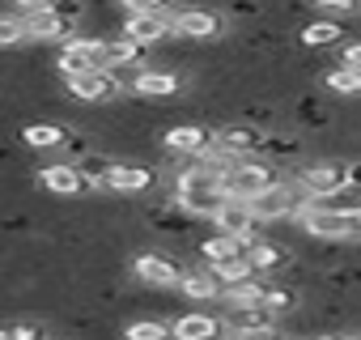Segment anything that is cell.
Here are the masks:
<instances>
[{
    "label": "cell",
    "mask_w": 361,
    "mask_h": 340,
    "mask_svg": "<svg viewBox=\"0 0 361 340\" xmlns=\"http://www.w3.org/2000/svg\"><path fill=\"white\" fill-rule=\"evenodd\" d=\"M174 200L183 205L192 217H217V209L230 200V192H226V179L221 175H213L209 166H200V162H192V166H183L174 175Z\"/></svg>",
    "instance_id": "cell-1"
},
{
    "label": "cell",
    "mask_w": 361,
    "mask_h": 340,
    "mask_svg": "<svg viewBox=\"0 0 361 340\" xmlns=\"http://www.w3.org/2000/svg\"><path fill=\"white\" fill-rule=\"evenodd\" d=\"M255 205V213H259V221H298L306 209H310V192H306V183L298 179V170L293 175H281L259 200H251Z\"/></svg>",
    "instance_id": "cell-2"
},
{
    "label": "cell",
    "mask_w": 361,
    "mask_h": 340,
    "mask_svg": "<svg viewBox=\"0 0 361 340\" xmlns=\"http://www.w3.org/2000/svg\"><path fill=\"white\" fill-rule=\"evenodd\" d=\"M276 162H264V157H238L230 166V175H226V192L238 196V200H259L281 175H276Z\"/></svg>",
    "instance_id": "cell-3"
},
{
    "label": "cell",
    "mask_w": 361,
    "mask_h": 340,
    "mask_svg": "<svg viewBox=\"0 0 361 340\" xmlns=\"http://www.w3.org/2000/svg\"><path fill=\"white\" fill-rule=\"evenodd\" d=\"M298 179L306 183L310 200H327V196H336V192H344L353 183V170L340 157H310V162L298 166Z\"/></svg>",
    "instance_id": "cell-4"
},
{
    "label": "cell",
    "mask_w": 361,
    "mask_h": 340,
    "mask_svg": "<svg viewBox=\"0 0 361 340\" xmlns=\"http://www.w3.org/2000/svg\"><path fill=\"white\" fill-rule=\"evenodd\" d=\"M64 90L77 98V102H90V107H102V102H128V85L119 81V73L111 68H94V73H81V77H64Z\"/></svg>",
    "instance_id": "cell-5"
},
{
    "label": "cell",
    "mask_w": 361,
    "mask_h": 340,
    "mask_svg": "<svg viewBox=\"0 0 361 340\" xmlns=\"http://www.w3.org/2000/svg\"><path fill=\"white\" fill-rule=\"evenodd\" d=\"M298 226H302L306 238H319V243H348V238L357 234V217L336 213V209L314 205V200H310V209L298 217Z\"/></svg>",
    "instance_id": "cell-6"
},
{
    "label": "cell",
    "mask_w": 361,
    "mask_h": 340,
    "mask_svg": "<svg viewBox=\"0 0 361 340\" xmlns=\"http://www.w3.org/2000/svg\"><path fill=\"white\" fill-rule=\"evenodd\" d=\"M161 149L166 153H188V157H209L221 149L217 140V128H204V123H174L161 132Z\"/></svg>",
    "instance_id": "cell-7"
},
{
    "label": "cell",
    "mask_w": 361,
    "mask_h": 340,
    "mask_svg": "<svg viewBox=\"0 0 361 340\" xmlns=\"http://www.w3.org/2000/svg\"><path fill=\"white\" fill-rule=\"evenodd\" d=\"M259 213H255V205L251 200H238V196H230L221 209H217V217H213V230L217 234H226V238H243V243H251L255 234H259Z\"/></svg>",
    "instance_id": "cell-8"
},
{
    "label": "cell",
    "mask_w": 361,
    "mask_h": 340,
    "mask_svg": "<svg viewBox=\"0 0 361 340\" xmlns=\"http://www.w3.org/2000/svg\"><path fill=\"white\" fill-rule=\"evenodd\" d=\"M217 140H221V149H226L230 157H264L268 132L255 128V123H247V119H230V123L217 128Z\"/></svg>",
    "instance_id": "cell-9"
},
{
    "label": "cell",
    "mask_w": 361,
    "mask_h": 340,
    "mask_svg": "<svg viewBox=\"0 0 361 340\" xmlns=\"http://www.w3.org/2000/svg\"><path fill=\"white\" fill-rule=\"evenodd\" d=\"M174 39H188V43H217L221 39V18L213 9H178L174 13Z\"/></svg>",
    "instance_id": "cell-10"
},
{
    "label": "cell",
    "mask_w": 361,
    "mask_h": 340,
    "mask_svg": "<svg viewBox=\"0 0 361 340\" xmlns=\"http://www.w3.org/2000/svg\"><path fill=\"white\" fill-rule=\"evenodd\" d=\"M132 272H136V281H145V285H157V289H170V285H178L183 281V264L178 260H170V255H161V251H145V255H136L132 260Z\"/></svg>",
    "instance_id": "cell-11"
},
{
    "label": "cell",
    "mask_w": 361,
    "mask_h": 340,
    "mask_svg": "<svg viewBox=\"0 0 361 340\" xmlns=\"http://www.w3.org/2000/svg\"><path fill=\"white\" fill-rule=\"evenodd\" d=\"M174 13H178V9H174ZM174 13H132V18H123L119 35H128V39L153 47V43H161V39H174Z\"/></svg>",
    "instance_id": "cell-12"
},
{
    "label": "cell",
    "mask_w": 361,
    "mask_h": 340,
    "mask_svg": "<svg viewBox=\"0 0 361 340\" xmlns=\"http://www.w3.org/2000/svg\"><path fill=\"white\" fill-rule=\"evenodd\" d=\"M247 264L259 272V277H276V272H289L293 264H298V255L289 251V247H281V243H272V238H251V247H247Z\"/></svg>",
    "instance_id": "cell-13"
},
{
    "label": "cell",
    "mask_w": 361,
    "mask_h": 340,
    "mask_svg": "<svg viewBox=\"0 0 361 340\" xmlns=\"http://www.w3.org/2000/svg\"><path fill=\"white\" fill-rule=\"evenodd\" d=\"M226 332L230 336H247V332H259V327H276V310L268 302H255V306H226Z\"/></svg>",
    "instance_id": "cell-14"
},
{
    "label": "cell",
    "mask_w": 361,
    "mask_h": 340,
    "mask_svg": "<svg viewBox=\"0 0 361 340\" xmlns=\"http://www.w3.org/2000/svg\"><path fill=\"white\" fill-rule=\"evenodd\" d=\"M39 179H43V188L51 196H81V192H90V183H85L77 162H51V166L39 170Z\"/></svg>",
    "instance_id": "cell-15"
},
{
    "label": "cell",
    "mask_w": 361,
    "mask_h": 340,
    "mask_svg": "<svg viewBox=\"0 0 361 340\" xmlns=\"http://www.w3.org/2000/svg\"><path fill=\"white\" fill-rule=\"evenodd\" d=\"M157 183V170L149 162H119L115 175L106 183V192H119V196H136V192H149Z\"/></svg>",
    "instance_id": "cell-16"
},
{
    "label": "cell",
    "mask_w": 361,
    "mask_h": 340,
    "mask_svg": "<svg viewBox=\"0 0 361 340\" xmlns=\"http://www.w3.org/2000/svg\"><path fill=\"white\" fill-rule=\"evenodd\" d=\"M145 43L115 35V39H98V64L102 68H128V64H145Z\"/></svg>",
    "instance_id": "cell-17"
},
{
    "label": "cell",
    "mask_w": 361,
    "mask_h": 340,
    "mask_svg": "<svg viewBox=\"0 0 361 340\" xmlns=\"http://www.w3.org/2000/svg\"><path fill=\"white\" fill-rule=\"evenodd\" d=\"M102 68L98 64V39H68L60 43V73L64 77H81V73H94Z\"/></svg>",
    "instance_id": "cell-18"
},
{
    "label": "cell",
    "mask_w": 361,
    "mask_h": 340,
    "mask_svg": "<svg viewBox=\"0 0 361 340\" xmlns=\"http://www.w3.org/2000/svg\"><path fill=\"white\" fill-rule=\"evenodd\" d=\"M178 289H183V298H192V302H221L226 298V285H221V277H217V268H188L183 272V281H178Z\"/></svg>",
    "instance_id": "cell-19"
},
{
    "label": "cell",
    "mask_w": 361,
    "mask_h": 340,
    "mask_svg": "<svg viewBox=\"0 0 361 340\" xmlns=\"http://www.w3.org/2000/svg\"><path fill=\"white\" fill-rule=\"evenodd\" d=\"M26 26H30V39H39V43H68V39L77 35V26L64 22L56 9H35V13H26Z\"/></svg>",
    "instance_id": "cell-20"
},
{
    "label": "cell",
    "mask_w": 361,
    "mask_h": 340,
    "mask_svg": "<svg viewBox=\"0 0 361 340\" xmlns=\"http://www.w3.org/2000/svg\"><path fill=\"white\" fill-rule=\"evenodd\" d=\"M247 247L251 243H243V238H226V234H217V238H200V260L209 264V268H230V264H243L247 260Z\"/></svg>",
    "instance_id": "cell-21"
},
{
    "label": "cell",
    "mask_w": 361,
    "mask_h": 340,
    "mask_svg": "<svg viewBox=\"0 0 361 340\" xmlns=\"http://www.w3.org/2000/svg\"><path fill=\"white\" fill-rule=\"evenodd\" d=\"M178 90H183L178 73H170V68H140V77L132 85V98H174Z\"/></svg>",
    "instance_id": "cell-22"
},
{
    "label": "cell",
    "mask_w": 361,
    "mask_h": 340,
    "mask_svg": "<svg viewBox=\"0 0 361 340\" xmlns=\"http://www.w3.org/2000/svg\"><path fill=\"white\" fill-rule=\"evenodd\" d=\"M226 332V319H213L204 310H188L174 319V340H217Z\"/></svg>",
    "instance_id": "cell-23"
},
{
    "label": "cell",
    "mask_w": 361,
    "mask_h": 340,
    "mask_svg": "<svg viewBox=\"0 0 361 340\" xmlns=\"http://www.w3.org/2000/svg\"><path fill=\"white\" fill-rule=\"evenodd\" d=\"M123 157H115V153H98V149H90L77 166H81V175H85V183L94 188V192H102L106 183H111V175H115V166H119Z\"/></svg>",
    "instance_id": "cell-24"
},
{
    "label": "cell",
    "mask_w": 361,
    "mask_h": 340,
    "mask_svg": "<svg viewBox=\"0 0 361 340\" xmlns=\"http://www.w3.org/2000/svg\"><path fill=\"white\" fill-rule=\"evenodd\" d=\"M298 43L302 47H340L344 43V26L336 18H319V22H306L298 30Z\"/></svg>",
    "instance_id": "cell-25"
},
{
    "label": "cell",
    "mask_w": 361,
    "mask_h": 340,
    "mask_svg": "<svg viewBox=\"0 0 361 340\" xmlns=\"http://www.w3.org/2000/svg\"><path fill=\"white\" fill-rule=\"evenodd\" d=\"M268 281L264 277H247V281H238V285H226V306H255V302H268Z\"/></svg>",
    "instance_id": "cell-26"
},
{
    "label": "cell",
    "mask_w": 361,
    "mask_h": 340,
    "mask_svg": "<svg viewBox=\"0 0 361 340\" xmlns=\"http://www.w3.org/2000/svg\"><path fill=\"white\" fill-rule=\"evenodd\" d=\"M293 123H302L306 132H327V128H331V115L319 107L314 94H302V98L293 102Z\"/></svg>",
    "instance_id": "cell-27"
},
{
    "label": "cell",
    "mask_w": 361,
    "mask_h": 340,
    "mask_svg": "<svg viewBox=\"0 0 361 340\" xmlns=\"http://www.w3.org/2000/svg\"><path fill=\"white\" fill-rule=\"evenodd\" d=\"M323 85H327L331 94H340V98H361V68H353V64H336V68H327Z\"/></svg>",
    "instance_id": "cell-28"
},
{
    "label": "cell",
    "mask_w": 361,
    "mask_h": 340,
    "mask_svg": "<svg viewBox=\"0 0 361 340\" xmlns=\"http://www.w3.org/2000/svg\"><path fill=\"white\" fill-rule=\"evenodd\" d=\"M64 136H68V128H60V123H26L22 128V140L30 149H60Z\"/></svg>",
    "instance_id": "cell-29"
},
{
    "label": "cell",
    "mask_w": 361,
    "mask_h": 340,
    "mask_svg": "<svg viewBox=\"0 0 361 340\" xmlns=\"http://www.w3.org/2000/svg\"><path fill=\"white\" fill-rule=\"evenodd\" d=\"M123 336L128 340H174V327H166L161 319H132Z\"/></svg>",
    "instance_id": "cell-30"
},
{
    "label": "cell",
    "mask_w": 361,
    "mask_h": 340,
    "mask_svg": "<svg viewBox=\"0 0 361 340\" xmlns=\"http://www.w3.org/2000/svg\"><path fill=\"white\" fill-rule=\"evenodd\" d=\"M22 39H30V26H26V13L9 5V13H5V22H0V43H5V47H18Z\"/></svg>",
    "instance_id": "cell-31"
},
{
    "label": "cell",
    "mask_w": 361,
    "mask_h": 340,
    "mask_svg": "<svg viewBox=\"0 0 361 340\" xmlns=\"http://www.w3.org/2000/svg\"><path fill=\"white\" fill-rule=\"evenodd\" d=\"M298 302H302V298H298V289H289V285H272V289H268V306H272L276 315H293Z\"/></svg>",
    "instance_id": "cell-32"
},
{
    "label": "cell",
    "mask_w": 361,
    "mask_h": 340,
    "mask_svg": "<svg viewBox=\"0 0 361 340\" xmlns=\"http://www.w3.org/2000/svg\"><path fill=\"white\" fill-rule=\"evenodd\" d=\"M123 18L132 13H174V0H119Z\"/></svg>",
    "instance_id": "cell-33"
},
{
    "label": "cell",
    "mask_w": 361,
    "mask_h": 340,
    "mask_svg": "<svg viewBox=\"0 0 361 340\" xmlns=\"http://www.w3.org/2000/svg\"><path fill=\"white\" fill-rule=\"evenodd\" d=\"M0 336H5V340H47V332L39 323H5Z\"/></svg>",
    "instance_id": "cell-34"
},
{
    "label": "cell",
    "mask_w": 361,
    "mask_h": 340,
    "mask_svg": "<svg viewBox=\"0 0 361 340\" xmlns=\"http://www.w3.org/2000/svg\"><path fill=\"white\" fill-rule=\"evenodd\" d=\"M314 9H323L327 18H348V13H357L361 9V0H310Z\"/></svg>",
    "instance_id": "cell-35"
},
{
    "label": "cell",
    "mask_w": 361,
    "mask_h": 340,
    "mask_svg": "<svg viewBox=\"0 0 361 340\" xmlns=\"http://www.w3.org/2000/svg\"><path fill=\"white\" fill-rule=\"evenodd\" d=\"M60 149H64V157H68V162H81V157H85V153H90V149H94V145H90V140H85V136H77V132H68V136H64V145H60Z\"/></svg>",
    "instance_id": "cell-36"
},
{
    "label": "cell",
    "mask_w": 361,
    "mask_h": 340,
    "mask_svg": "<svg viewBox=\"0 0 361 340\" xmlns=\"http://www.w3.org/2000/svg\"><path fill=\"white\" fill-rule=\"evenodd\" d=\"M226 9H230V18H234V22H238V18H259V13H264L259 0H230Z\"/></svg>",
    "instance_id": "cell-37"
},
{
    "label": "cell",
    "mask_w": 361,
    "mask_h": 340,
    "mask_svg": "<svg viewBox=\"0 0 361 340\" xmlns=\"http://www.w3.org/2000/svg\"><path fill=\"white\" fill-rule=\"evenodd\" d=\"M230 340H289V332L276 323V327H259V332H247V336H230Z\"/></svg>",
    "instance_id": "cell-38"
},
{
    "label": "cell",
    "mask_w": 361,
    "mask_h": 340,
    "mask_svg": "<svg viewBox=\"0 0 361 340\" xmlns=\"http://www.w3.org/2000/svg\"><path fill=\"white\" fill-rule=\"evenodd\" d=\"M340 64L361 68V43H340Z\"/></svg>",
    "instance_id": "cell-39"
},
{
    "label": "cell",
    "mask_w": 361,
    "mask_h": 340,
    "mask_svg": "<svg viewBox=\"0 0 361 340\" xmlns=\"http://www.w3.org/2000/svg\"><path fill=\"white\" fill-rule=\"evenodd\" d=\"M306 340H357V336H348V332H319V336H306Z\"/></svg>",
    "instance_id": "cell-40"
},
{
    "label": "cell",
    "mask_w": 361,
    "mask_h": 340,
    "mask_svg": "<svg viewBox=\"0 0 361 340\" xmlns=\"http://www.w3.org/2000/svg\"><path fill=\"white\" fill-rule=\"evenodd\" d=\"M348 170H353V183L361 188V157H353V162H348Z\"/></svg>",
    "instance_id": "cell-41"
},
{
    "label": "cell",
    "mask_w": 361,
    "mask_h": 340,
    "mask_svg": "<svg viewBox=\"0 0 361 340\" xmlns=\"http://www.w3.org/2000/svg\"><path fill=\"white\" fill-rule=\"evenodd\" d=\"M357 340H361V336H357Z\"/></svg>",
    "instance_id": "cell-42"
}]
</instances>
